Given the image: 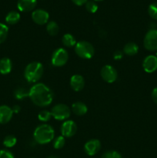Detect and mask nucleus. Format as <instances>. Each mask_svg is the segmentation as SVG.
Instances as JSON below:
<instances>
[{
    "instance_id": "nucleus-19",
    "label": "nucleus",
    "mask_w": 157,
    "mask_h": 158,
    "mask_svg": "<svg viewBox=\"0 0 157 158\" xmlns=\"http://www.w3.org/2000/svg\"><path fill=\"white\" fill-rule=\"evenodd\" d=\"M19 20L20 14L16 11H11L6 16V22L9 25L16 24Z\"/></svg>"
},
{
    "instance_id": "nucleus-7",
    "label": "nucleus",
    "mask_w": 157,
    "mask_h": 158,
    "mask_svg": "<svg viewBox=\"0 0 157 158\" xmlns=\"http://www.w3.org/2000/svg\"><path fill=\"white\" fill-rule=\"evenodd\" d=\"M144 46L149 51H157V29H149L144 38Z\"/></svg>"
},
{
    "instance_id": "nucleus-33",
    "label": "nucleus",
    "mask_w": 157,
    "mask_h": 158,
    "mask_svg": "<svg viewBox=\"0 0 157 158\" xmlns=\"http://www.w3.org/2000/svg\"><path fill=\"white\" fill-rule=\"evenodd\" d=\"M152 99L154 102L157 104V87L153 89L152 92Z\"/></svg>"
},
{
    "instance_id": "nucleus-32",
    "label": "nucleus",
    "mask_w": 157,
    "mask_h": 158,
    "mask_svg": "<svg viewBox=\"0 0 157 158\" xmlns=\"http://www.w3.org/2000/svg\"><path fill=\"white\" fill-rule=\"evenodd\" d=\"M88 1H89V0H72V2L74 3V4H75L76 6H78L86 4Z\"/></svg>"
},
{
    "instance_id": "nucleus-36",
    "label": "nucleus",
    "mask_w": 157,
    "mask_h": 158,
    "mask_svg": "<svg viewBox=\"0 0 157 158\" xmlns=\"http://www.w3.org/2000/svg\"><path fill=\"white\" fill-rule=\"evenodd\" d=\"M95 2H100V1H103V0H93Z\"/></svg>"
},
{
    "instance_id": "nucleus-25",
    "label": "nucleus",
    "mask_w": 157,
    "mask_h": 158,
    "mask_svg": "<svg viewBox=\"0 0 157 158\" xmlns=\"http://www.w3.org/2000/svg\"><path fill=\"white\" fill-rule=\"evenodd\" d=\"M66 143V139L63 136H58L54 140L53 147L55 149H61Z\"/></svg>"
},
{
    "instance_id": "nucleus-4",
    "label": "nucleus",
    "mask_w": 157,
    "mask_h": 158,
    "mask_svg": "<svg viewBox=\"0 0 157 158\" xmlns=\"http://www.w3.org/2000/svg\"><path fill=\"white\" fill-rule=\"evenodd\" d=\"M75 52L80 58L89 60L94 56L95 49L93 46L87 41H80L75 46Z\"/></svg>"
},
{
    "instance_id": "nucleus-29",
    "label": "nucleus",
    "mask_w": 157,
    "mask_h": 158,
    "mask_svg": "<svg viewBox=\"0 0 157 158\" xmlns=\"http://www.w3.org/2000/svg\"><path fill=\"white\" fill-rule=\"evenodd\" d=\"M102 158H123L121 154L115 151H106L102 156Z\"/></svg>"
},
{
    "instance_id": "nucleus-3",
    "label": "nucleus",
    "mask_w": 157,
    "mask_h": 158,
    "mask_svg": "<svg viewBox=\"0 0 157 158\" xmlns=\"http://www.w3.org/2000/svg\"><path fill=\"white\" fill-rule=\"evenodd\" d=\"M43 74V66L39 62H32L26 66L24 77L29 83L38 81Z\"/></svg>"
},
{
    "instance_id": "nucleus-14",
    "label": "nucleus",
    "mask_w": 157,
    "mask_h": 158,
    "mask_svg": "<svg viewBox=\"0 0 157 158\" xmlns=\"http://www.w3.org/2000/svg\"><path fill=\"white\" fill-rule=\"evenodd\" d=\"M70 86L74 91H81L85 86L84 78L78 74L73 75L70 79Z\"/></svg>"
},
{
    "instance_id": "nucleus-15",
    "label": "nucleus",
    "mask_w": 157,
    "mask_h": 158,
    "mask_svg": "<svg viewBox=\"0 0 157 158\" xmlns=\"http://www.w3.org/2000/svg\"><path fill=\"white\" fill-rule=\"evenodd\" d=\"M12 114L13 112L12 108L6 105L0 106V124H5L10 121Z\"/></svg>"
},
{
    "instance_id": "nucleus-30",
    "label": "nucleus",
    "mask_w": 157,
    "mask_h": 158,
    "mask_svg": "<svg viewBox=\"0 0 157 158\" xmlns=\"http://www.w3.org/2000/svg\"><path fill=\"white\" fill-rule=\"evenodd\" d=\"M0 158H14V155L8 150H2L0 151Z\"/></svg>"
},
{
    "instance_id": "nucleus-5",
    "label": "nucleus",
    "mask_w": 157,
    "mask_h": 158,
    "mask_svg": "<svg viewBox=\"0 0 157 158\" xmlns=\"http://www.w3.org/2000/svg\"><path fill=\"white\" fill-rule=\"evenodd\" d=\"M52 116L57 120H67L71 115V110L66 105L58 103L52 107L51 111Z\"/></svg>"
},
{
    "instance_id": "nucleus-23",
    "label": "nucleus",
    "mask_w": 157,
    "mask_h": 158,
    "mask_svg": "<svg viewBox=\"0 0 157 158\" xmlns=\"http://www.w3.org/2000/svg\"><path fill=\"white\" fill-rule=\"evenodd\" d=\"M17 140L14 136L12 135H8L5 137L4 140H3V145L6 148H12L16 143Z\"/></svg>"
},
{
    "instance_id": "nucleus-10",
    "label": "nucleus",
    "mask_w": 157,
    "mask_h": 158,
    "mask_svg": "<svg viewBox=\"0 0 157 158\" xmlns=\"http://www.w3.org/2000/svg\"><path fill=\"white\" fill-rule=\"evenodd\" d=\"M61 134L64 137H72L77 131V126L72 120H66L61 126Z\"/></svg>"
},
{
    "instance_id": "nucleus-22",
    "label": "nucleus",
    "mask_w": 157,
    "mask_h": 158,
    "mask_svg": "<svg viewBox=\"0 0 157 158\" xmlns=\"http://www.w3.org/2000/svg\"><path fill=\"white\" fill-rule=\"evenodd\" d=\"M46 30L49 35L54 36V35H56L58 34V31H59V27L55 22L51 21L48 23L47 26H46Z\"/></svg>"
},
{
    "instance_id": "nucleus-12",
    "label": "nucleus",
    "mask_w": 157,
    "mask_h": 158,
    "mask_svg": "<svg viewBox=\"0 0 157 158\" xmlns=\"http://www.w3.org/2000/svg\"><path fill=\"white\" fill-rule=\"evenodd\" d=\"M143 67L146 73L155 72L157 69V57L153 55L146 56L143 60Z\"/></svg>"
},
{
    "instance_id": "nucleus-18",
    "label": "nucleus",
    "mask_w": 157,
    "mask_h": 158,
    "mask_svg": "<svg viewBox=\"0 0 157 158\" xmlns=\"http://www.w3.org/2000/svg\"><path fill=\"white\" fill-rule=\"evenodd\" d=\"M139 46L135 43H129L125 45L123 52L127 56H134L138 53Z\"/></svg>"
},
{
    "instance_id": "nucleus-17",
    "label": "nucleus",
    "mask_w": 157,
    "mask_h": 158,
    "mask_svg": "<svg viewBox=\"0 0 157 158\" xmlns=\"http://www.w3.org/2000/svg\"><path fill=\"white\" fill-rule=\"evenodd\" d=\"M12 63L10 59L5 57L0 60V73L3 75L9 73L12 70Z\"/></svg>"
},
{
    "instance_id": "nucleus-13",
    "label": "nucleus",
    "mask_w": 157,
    "mask_h": 158,
    "mask_svg": "<svg viewBox=\"0 0 157 158\" xmlns=\"http://www.w3.org/2000/svg\"><path fill=\"white\" fill-rule=\"evenodd\" d=\"M36 4L37 0H18L17 7L21 12H28L34 10Z\"/></svg>"
},
{
    "instance_id": "nucleus-31",
    "label": "nucleus",
    "mask_w": 157,
    "mask_h": 158,
    "mask_svg": "<svg viewBox=\"0 0 157 158\" xmlns=\"http://www.w3.org/2000/svg\"><path fill=\"white\" fill-rule=\"evenodd\" d=\"M123 52H121V51L117 50L114 52L113 58L115 59V60H121V59L123 58Z\"/></svg>"
},
{
    "instance_id": "nucleus-21",
    "label": "nucleus",
    "mask_w": 157,
    "mask_h": 158,
    "mask_svg": "<svg viewBox=\"0 0 157 158\" xmlns=\"http://www.w3.org/2000/svg\"><path fill=\"white\" fill-rule=\"evenodd\" d=\"M14 96L17 100H23V99L29 97V90L24 87H18L14 92Z\"/></svg>"
},
{
    "instance_id": "nucleus-27",
    "label": "nucleus",
    "mask_w": 157,
    "mask_h": 158,
    "mask_svg": "<svg viewBox=\"0 0 157 158\" xmlns=\"http://www.w3.org/2000/svg\"><path fill=\"white\" fill-rule=\"evenodd\" d=\"M148 13L150 15L151 18L157 20V2H153L148 8Z\"/></svg>"
},
{
    "instance_id": "nucleus-9",
    "label": "nucleus",
    "mask_w": 157,
    "mask_h": 158,
    "mask_svg": "<svg viewBox=\"0 0 157 158\" xmlns=\"http://www.w3.org/2000/svg\"><path fill=\"white\" fill-rule=\"evenodd\" d=\"M32 19L38 25L46 24L49 21V14L47 11L42 9H35L32 13Z\"/></svg>"
},
{
    "instance_id": "nucleus-34",
    "label": "nucleus",
    "mask_w": 157,
    "mask_h": 158,
    "mask_svg": "<svg viewBox=\"0 0 157 158\" xmlns=\"http://www.w3.org/2000/svg\"><path fill=\"white\" fill-rule=\"evenodd\" d=\"M12 110L13 114H18V113H19V111L21 110V108H20V106H18V105H15V106H13V107L12 108Z\"/></svg>"
},
{
    "instance_id": "nucleus-28",
    "label": "nucleus",
    "mask_w": 157,
    "mask_h": 158,
    "mask_svg": "<svg viewBox=\"0 0 157 158\" xmlns=\"http://www.w3.org/2000/svg\"><path fill=\"white\" fill-rule=\"evenodd\" d=\"M86 10L91 13H95L98 10V5L95 3V1H88L85 4Z\"/></svg>"
},
{
    "instance_id": "nucleus-37",
    "label": "nucleus",
    "mask_w": 157,
    "mask_h": 158,
    "mask_svg": "<svg viewBox=\"0 0 157 158\" xmlns=\"http://www.w3.org/2000/svg\"><path fill=\"white\" fill-rule=\"evenodd\" d=\"M156 56V57H157V52H156V56Z\"/></svg>"
},
{
    "instance_id": "nucleus-16",
    "label": "nucleus",
    "mask_w": 157,
    "mask_h": 158,
    "mask_svg": "<svg viewBox=\"0 0 157 158\" xmlns=\"http://www.w3.org/2000/svg\"><path fill=\"white\" fill-rule=\"evenodd\" d=\"M72 110L75 115L83 116L87 113L88 107L83 102H75L72 104Z\"/></svg>"
},
{
    "instance_id": "nucleus-20",
    "label": "nucleus",
    "mask_w": 157,
    "mask_h": 158,
    "mask_svg": "<svg viewBox=\"0 0 157 158\" xmlns=\"http://www.w3.org/2000/svg\"><path fill=\"white\" fill-rule=\"evenodd\" d=\"M62 41L63 45L66 47H72V46H75L77 43L75 37L69 33L65 34L62 36Z\"/></svg>"
},
{
    "instance_id": "nucleus-1",
    "label": "nucleus",
    "mask_w": 157,
    "mask_h": 158,
    "mask_svg": "<svg viewBox=\"0 0 157 158\" xmlns=\"http://www.w3.org/2000/svg\"><path fill=\"white\" fill-rule=\"evenodd\" d=\"M53 97L52 89L44 83H36L29 89V98L34 104L41 107L50 105Z\"/></svg>"
},
{
    "instance_id": "nucleus-35",
    "label": "nucleus",
    "mask_w": 157,
    "mask_h": 158,
    "mask_svg": "<svg viewBox=\"0 0 157 158\" xmlns=\"http://www.w3.org/2000/svg\"><path fill=\"white\" fill-rule=\"evenodd\" d=\"M47 158H58V157H56V156H51V157H49Z\"/></svg>"
},
{
    "instance_id": "nucleus-11",
    "label": "nucleus",
    "mask_w": 157,
    "mask_h": 158,
    "mask_svg": "<svg viewBox=\"0 0 157 158\" xmlns=\"http://www.w3.org/2000/svg\"><path fill=\"white\" fill-rule=\"evenodd\" d=\"M101 149V143L99 140L92 139L86 143L84 146L85 152L89 156H93Z\"/></svg>"
},
{
    "instance_id": "nucleus-24",
    "label": "nucleus",
    "mask_w": 157,
    "mask_h": 158,
    "mask_svg": "<svg viewBox=\"0 0 157 158\" xmlns=\"http://www.w3.org/2000/svg\"><path fill=\"white\" fill-rule=\"evenodd\" d=\"M9 32V28L4 23H0V43H3L6 40Z\"/></svg>"
},
{
    "instance_id": "nucleus-2",
    "label": "nucleus",
    "mask_w": 157,
    "mask_h": 158,
    "mask_svg": "<svg viewBox=\"0 0 157 158\" xmlns=\"http://www.w3.org/2000/svg\"><path fill=\"white\" fill-rule=\"evenodd\" d=\"M55 131L49 124H41L35 128L33 137L35 142L39 144H46L54 139Z\"/></svg>"
},
{
    "instance_id": "nucleus-8",
    "label": "nucleus",
    "mask_w": 157,
    "mask_h": 158,
    "mask_svg": "<svg viewBox=\"0 0 157 158\" xmlns=\"http://www.w3.org/2000/svg\"><path fill=\"white\" fill-rule=\"evenodd\" d=\"M117 71L113 66L106 65L101 69V77L103 80L109 83H114L117 79Z\"/></svg>"
},
{
    "instance_id": "nucleus-26",
    "label": "nucleus",
    "mask_w": 157,
    "mask_h": 158,
    "mask_svg": "<svg viewBox=\"0 0 157 158\" xmlns=\"http://www.w3.org/2000/svg\"><path fill=\"white\" fill-rule=\"evenodd\" d=\"M52 117V114H51V112H49V111L48 110H42L41 112H39V114H38V120L42 122L49 121Z\"/></svg>"
},
{
    "instance_id": "nucleus-6",
    "label": "nucleus",
    "mask_w": 157,
    "mask_h": 158,
    "mask_svg": "<svg viewBox=\"0 0 157 158\" xmlns=\"http://www.w3.org/2000/svg\"><path fill=\"white\" fill-rule=\"evenodd\" d=\"M69 60V55L68 52L62 48H58L53 52L51 59L52 64L56 67L62 66L67 63Z\"/></svg>"
}]
</instances>
